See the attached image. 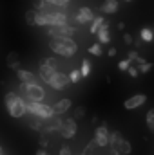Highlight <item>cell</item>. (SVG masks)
Here are the masks:
<instances>
[{"label":"cell","instance_id":"obj_1","mask_svg":"<svg viewBox=\"0 0 154 155\" xmlns=\"http://www.w3.org/2000/svg\"><path fill=\"white\" fill-rule=\"evenodd\" d=\"M49 49L64 58H71L78 52V43L73 40V36H51Z\"/></svg>","mask_w":154,"mask_h":155},{"label":"cell","instance_id":"obj_2","mask_svg":"<svg viewBox=\"0 0 154 155\" xmlns=\"http://www.w3.org/2000/svg\"><path fill=\"white\" fill-rule=\"evenodd\" d=\"M4 103H5V108L9 112V116L15 117V119H20L26 114V101L22 96H18L16 92H7L4 96Z\"/></svg>","mask_w":154,"mask_h":155},{"label":"cell","instance_id":"obj_3","mask_svg":"<svg viewBox=\"0 0 154 155\" xmlns=\"http://www.w3.org/2000/svg\"><path fill=\"white\" fill-rule=\"evenodd\" d=\"M18 96H22L26 101H44L45 90L37 81H31V83H22L20 81V85H18Z\"/></svg>","mask_w":154,"mask_h":155},{"label":"cell","instance_id":"obj_4","mask_svg":"<svg viewBox=\"0 0 154 155\" xmlns=\"http://www.w3.org/2000/svg\"><path fill=\"white\" fill-rule=\"evenodd\" d=\"M24 101H26V99H24ZM26 112L33 114L35 117H40V119L54 116L51 105H45V103H42V101H26Z\"/></svg>","mask_w":154,"mask_h":155},{"label":"cell","instance_id":"obj_5","mask_svg":"<svg viewBox=\"0 0 154 155\" xmlns=\"http://www.w3.org/2000/svg\"><path fill=\"white\" fill-rule=\"evenodd\" d=\"M60 134L64 139H71L75 137L78 132V124H76V119L75 117H67V119H62L60 121V126H58Z\"/></svg>","mask_w":154,"mask_h":155},{"label":"cell","instance_id":"obj_6","mask_svg":"<svg viewBox=\"0 0 154 155\" xmlns=\"http://www.w3.org/2000/svg\"><path fill=\"white\" fill-rule=\"evenodd\" d=\"M47 35L49 36H73L75 35V27L65 24H56V25H47Z\"/></svg>","mask_w":154,"mask_h":155},{"label":"cell","instance_id":"obj_7","mask_svg":"<svg viewBox=\"0 0 154 155\" xmlns=\"http://www.w3.org/2000/svg\"><path fill=\"white\" fill-rule=\"evenodd\" d=\"M47 85L49 87H53L54 90H64L67 85H69V78L67 74H64V72H60V71H54L51 78L47 79Z\"/></svg>","mask_w":154,"mask_h":155},{"label":"cell","instance_id":"obj_8","mask_svg":"<svg viewBox=\"0 0 154 155\" xmlns=\"http://www.w3.org/2000/svg\"><path fill=\"white\" fill-rule=\"evenodd\" d=\"M94 143H96V146H100V148L109 146V128H107L105 124H102V126H98V128L94 130Z\"/></svg>","mask_w":154,"mask_h":155},{"label":"cell","instance_id":"obj_9","mask_svg":"<svg viewBox=\"0 0 154 155\" xmlns=\"http://www.w3.org/2000/svg\"><path fill=\"white\" fill-rule=\"evenodd\" d=\"M145 101H147V96L145 94H136V96L125 99L123 101V107H125V110H136L142 105H145Z\"/></svg>","mask_w":154,"mask_h":155},{"label":"cell","instance_id":"obj_10","mask_svg":"<svg viewBox=\"0 0 154 155\" xmlns=\"http://www.w3.org/2000/svg\"><path fill=\"white\" fill-rule=\"evenodd\" d=\"M71 107H73V101L71 99H60V101H56L54 105H51V108H53V114L54 116H62V114H65L67 110H71Z\"/></svg>","mask_w":154,"mask_h":155},{"label":"cell","instance_id":"obj_11","mask_svg":"<svg viewBox=\"0 0 154 155\" xmlns=\"http://www.w3.org/2000/svg\"><path fill=\"white\" fill-rule=\"evenodd\" d=\"M60 117L56 116H51V117H45L44 121H42V126H40V130L42 132H54V130H58V126H60Z\"/></svg>","mask_w":154,"mask_h":155},{"label":"cell","instance_id":"obj_12","mask_svg":"<svg viewBox=\"0 0 154 155\" xmlns=\"http://www.w3.org/2000/svg\"><path fill=\"white\" fill-rule=\"evenodd\" d=\"M94 18V13H93V9L91 7H80L76 13V22L78 24H91V20Z\"/></svg>","mask_w":154,"mask_h":155},{"label":"cell","instance_id":"obj_13","mask_svg":"<svg viewBox=\"0 0 154 155\" xmlns=\"http://www.w3.org/2000/svg\"><path fill=\"white\" fill-rule=\"evenodd\" d=\"M120 9V2L118 0H105L102 5H100V11L105 13V15H113Z\"/></svg>","mask_w":154,"mask_h":155},{"label":"cell","instance_id":"obj_14","mask_svg":"<svg viewBox=\"0 0 154 155\" xmlns=\"http://www.w3.org/2000/svg\"><path fill=\"white\" fill-rule=\"evenodd\" d=\"M96 36H98V43H109L111 41V35H109V25L103 22L102 24V27L94 33Z\"/></svg>","mask_w":154,"mask_h":155},{"label":"cell","instance_id":"obj_15","mask_svg":"<svg viewBox=\"0 0 154 155\" xmlns=\"http://www.w3.org/2000/svg\"><path fill=\"white\" fill-rule=\"evenodd\" d=\"M16 78L22 81V83H31V81H37V76L31 72V71H24V69H16Z\"/></svg>","mask_w":154,"mask_h":155},{"label":"cell","instance_id":"obj_16","mask_svg":"<svg viewBox=\"0 0 154 155\" xmlns=\"http://www.w3.org/2000/svg\"><path fill=\"white\" fill-rule=\"evenodd\" d=\"M54 71H56V69H53V67H49L47 63H42V65H40V69H38V76L42 78V79H44L45 83H47V79L51 78V74H53Z\"/></svg>","mask_w":154,"mask_h":155},{"label":"cell","instance_id":"obj_17","mask_svg":"<svg viewBox=\"0 0 154 155\" xmlns=\"http://www.w3.org/2000/svg\"><path fill=\"white\" fill-rule=\"evenodd\" d=\"M5 60H7V67L9 69H18L20 67V56L16 52H9Z\"/></svg>","mask_w":154,"mask_h":155},{"label":"cell","instance_id":"obj_18","mask_svg":"<svg viewBox=\"0 0 154 155\" xmlns=\"http://www.w3.org/2000/svg\"><path fill=\"white\" fill-rule=\"evenodd\" d=\"M114 150H118L121 155H129L132 152V146H131V143L129 141H125V139H121L120 143H118V146H116Z\"/></svg>","mask_w":154,"mask_h":155},{"label":"cell","instance_id":"obj_19","mask_svg":"<svg viewBox=\"0 0 154 155\" xmlns=\"http://www.w3.org/2000/svg\"><path fill=\"white\" fill-rule=\"evenodd\" d=\"M103 22H105V18H103V16H94V18L91 20V29H89V31H91V35H94V33L102 27V24H103Z\"/></svg>","mask_w":154,"mask_h":155},{"label":"cell","instance_id":"obj_20","mask_svg":"<svg viewBox=\"0 0 154 155\" xmlns=\"http://www.w3.org/2000/svg\"><path fill=\"white\" fill-rule=\"evenodd\" d=\"M121 139H123V137H121V134H120L118 130L109 132V144H111V148H116V146H118V143H120Z\"/></svg>","mask_w":154,"mask_h":155},{"label":"cell","instance_id":"obj_21","mask_svg":"<svg viewBox=\"0 0 154 155\" xmlns=\"http://www.w3.org/2000/svg\"><path fill=\"white\" fill-rule=\"evenodd\" d=\"M140 38L143 40V41H152V38H154L152 29H151V27H143V29L140 31Z\"/></svg>","mask_w":154,"mask_h":155},{"label":"cell","instance_id":"obj_22","mask_svg":"<svg viewBox=\"0 0 154 155\" xmlns=\"http://www.w3.org/2000/svg\"><path fill=\"white\" fill-rule=\"evenodd\" d=\"M89 54H93V56H102V54H103L102 43H93V45L89 47Z\"/></svg>","mask_w":154,"mask_h":155},{"label":"cell","instance_id":"obj_23","mask_svg":"<svg viewBox=\"0 0 154 155\" xmlns=\"http://www.w3.org/2000/svg\"><path fill=\"white\" fill-rule=\"evenodd\" d=\"M80 72H82V78H87L89 74H91V63H89V60H83V61H82Z\"/></svg>","mask_w":154,"mask_h":155},{"label":"cell","instance_id":"obj_24","mask_svg":"<svg viewBox=\"0 0 154 155\" xmlns=\"http://www.w3.org/2000/svg\"><path fill=\"white\" fill-rule=\"evenodd\" d=\"M35 18H37V9L26 11V22H27L29 25H35Z\"/></svg>","mask_w":154,"mask_h":155},{"label":"cell","instance_id":"obj_25","mask_svg":"<svg viewBox=\"0 0 154 155\" xmlns=\"http://www.w3.org/2000/svg\"><path fill=\"white\" fill-rule=\"evenodd\" d=\"M69 83H78L80 79H82V72H80V69H75V71H71V74H69Z\"/></svg>","mask_w":154,"mask_h":155},{"label":"cell","instance_id":"obj_26","mask_svg":"<svg viewBox=\"0 0 154 155\" xmlns=\"http://www.w3.org/2000/svg\"><path fill=\"white\" fill-rule=\"evenodd\" d=\"M147 128L149 132H154V110L147 112Z\"/></svg>","mask_w":154,"mask_h":155},{"label":"cell","instance_id":"obj_27","mask_svg":"<svg viewBox=\"0 0 154 155\" xmlns=\"http://www.w3.org/2000/svg\"><path fill=\"white\" fill-rule=\"evenodd\" d=\"M138 67V72H149L151 69H152V63H149V61H143V63H140V65H136Z\"/></svg>","mask_w":154,"mask_h":155},{"label":"cell","instance_id":"obj_28","mask_svg":"<svg viewBox=\"0 0 154 155\" xmlns=\"http://www.w3.org/2000/svg\"><path fill=\"white\" fill-rule=\"evenodd\" d=\"M44 2L53 4V5H60V7H64V5H67V4H69V0H44Z\"/></svg>","mask_w":154,"mask_h":155},{"label":"cell","instance_id":"obj_29","mask_svg":"<svg viewBox=\"0 0 154 155\" xmlns=\"http://www.w3.org/2000/svg\"><path fill=\"white\" fill-rule=\"evenodd\" d=\"M40 119V117H38ZM37 117L33 119V121H29V128H33V130H40V126H42V121H38Z\"/></svg>","mask_w":154,"mask_h":155},{"label":"cell","instance_id":"obj_30","mask_svg":"<svg viewBox=\"0 0 154 155\" xmlns=\"http://www.w3.org/2000/svg\"><path fill=\"white\" fill-rule=\"evenodd\" d=\"M44 63H47V65H49V67H53V69H56V67H58V60H56V58H47Z\"/></svg>","mask_w":154,"mask_h":155},{"label":"cell","instance_id":"obj_31","mask_svg":"<svg viewBox=\"0 0 154 155\" xmlns=\"http://www.w3.org/2000/svg\"><path fill=\"white\" fill-rule=\"evenodd\" d=\"M129 65H131V61H129V60H121V61L118 63V69H120V71H127V67H129Z\"/></svg>","mask_w":154,"mask_h":155},{"label":"cell","instance_id":"obj_32","mask_svg":"<svg viewBox=\"0 0 154 155\" xmlns=\"http://www.w3.org/2000/svg\"><path fill=\"white\" fill-rule=\"evenodd\" d=\"M127 72H129L132 78H136L138 74H140V72H138V67H132V65H129V67H127Z\"/></svg>","mask_w":154,"mask_h":155},{"label":"cell","instance_id":"obj_33","mask_svg":"<svg viewBox=\"0 0 154 155\" xmlns=\"http://www.w3.org/2000/svg\"><path fill=\"white\" fill-rule=\"evenodd\" d=\"M60 155H73L71 153V148L69 146H62L60 148Z\"/></svg>","mask_w":154,"mask_h":155},{"label":"cell","instance_id":"obj_34","mask_svg":"<svg viewBox=\"0 0 154 155\" xmlns=\"http://www.w3.org/2000/svg\"><path fill=\"white\" fill-rule=\"evenodd\" d=\"M123 41H125L127 45H131V43H132V36H131V35H123Z\"/></svg>","mask_w":154,"mask_h":155},{"label":"cell","instance_id":"obj_35","mask_svg":"<svg viewBox=\"0 0 154 155\" xmlns=\"http://www.w3.org/2000/svg\"><path fill=\"white\" fill-rule=\"evenodd\" d=\"M83 114H85V110H83V108H78L76 112H75V117H82Z\"/></svg>","mask_w":154,"mask_h":155},{"label":"cell","instance_id":"obj_36","mask_svg":"<svg viewBox=\"0 0 154 155\" xmlns=\"http://www.w3.org/2000/svg\"><path fill=\"white\" fill-rule=\"evenodd\" d=\"M107 54H109V56H114V54H116V49H114V47H111V49L107 51Z\"/></svg>","mask_w":154,"mask_h":155},{"label":"cell","instance_id":"obj_37","mask_svg":"<svg viewBox=\"0 0 154 155\" xmlns=\"http://www.w3.org/2000/svg\"><path fill=\"white\" fill-rule=\"evenodd\" d=\"M107 155H121V153H120L118 150H114V148H113V150H111V152H109V153H107Z\"/></svg>","mask_w":154,"mask_h":155},{"label":"cell","instance_id":"obj_38","mask_svg":"<svg viewBox=\"0 0 154 155\" xmlns=\"http://www.w3.org/2000/svg\"><path fill=\"white\" fill-rule=\"evenodd\" d=\"M37 155H49V153H47L45 150H38V152H37Z\"/></svg>","mask_w":154,"mask_h":155},{"label":"cell","instance_id":"obj_39","mask_svg":"<svg viewBox=\"0 0 154 155\" xmlns=\"http://www.w3.org/2000/svg\"><path fill=\"white\" fill-rule=\"evenodd\" d=\"M2 153H4V152H2V146H0V155H2Z\"/></svg>","mask_w":154,"mask_h":155},{"label":"cell","instance_id":"obj_40","mask_svg":"<svg viewBox=\"0 0 154 155\" xmlns=\"http://www.w3.org/2000/svg\"><path fill=\"white\" fill-rule=\"evenodd\" d=\"M125 2H129V0H125Z\"/></svg>","mask_w":154,"mask_h":155},{"label":"cell","instance_id":"obj_41","mask_svg":"<svg viewBox=\"0 0 154 155\" xmlns=\"http://www.w3.org/2000/svg\"><path fill=\"white\" fill-rule=\"evenodd\" d=\"M2 155H5V153H2Z\"/></svg>","mask_w":154,"mask_h":155}]
</instances>
